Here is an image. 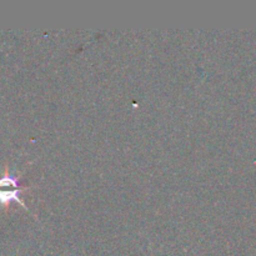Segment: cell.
Instances as JSON below:
<instances>
[{"label":"cell","instance_id":"7a4b0ae2","mask_svg":"<svg viewBox=\"0 0 256 256\" xmlns=\"http://www.w3.org/2000/svg\"><path fill=\"white\" fill-rule=\"evenodd\" d=\"M19 174H10L9 169H8V165L5 166V172L2 176H0V188H6V186H14L15 189H26L25 185H22L19 182Z\"/></svg>","mask_w":256,"mask_h":256},{"label":"cell","instance_id":"6da1fadb","mask_svg":"<svg viewBox=\"0 0 256 256\" xmlns=\"http://www.w3.org/2000/svg\"><path fill=\"white\" fill-rule=\"evenodd\" d=\"M29 189V188H26ZM24 189H14V190H0V204L4 205V206H9L10 202H15L18 204L22 205L25 210H29L28 209L26 205L22 202V200L20 199V194L22 192Z\"/></svg>","mask_w":256,"mask_h":256}]
</instances>
